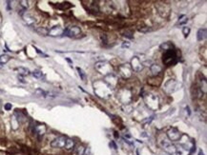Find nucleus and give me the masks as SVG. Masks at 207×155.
I'll use <instances>...</instances> for the list:
<instances>
[{
    "label": "nucleus",
    "mask_w": 207,
    "mask_h": 155,
    "mask_svg": "<svg viewBox=\"0 0 207 155\" xmlns=\"http://www.w3.org/2000/svg\"><path fill=\"white\" fill-rule=\"evenodd\" d=\"M123 35H124V36H126V37H128V38H131V39L134 37L133 32H130V31H126V32H123Z\"/></svg>",
    "instance_id": "34"
},
{
    "label": "nucleus",
    "mask_w": 207,
    "mask_h": 155,
    "mask_svg": "<svg viewBox=\"0 0 207 155\" xmlns=\"http://www.w3.org/2000/svg\"><path fill=\"white\" fill-rule=\"evenodd\" d=\"M104 81L108 84L111 88H116L118 84V79L117 77V75H115L114 73H110L108 75H106L104 78Z\"/></svg>",
    "instance_id": "11"
},
{
    "label": "nucleus",
    "mask_w": 207,
    "mask_h": 155,
    "mask_svg": "<svg viewBox=\"0 0 207 155\" xmlns=\"http://www.w3.org/2000/svg\"><path fill=\"white\" fill-rule=\"evenodd\" d=\"M64 35H67L69 37H78L81 35V30L79 27H76V26H73L66 30H64L63 32Z\"/></svg>",
    "instance_id": "8"
},
{
    "label": "nucleus",
    "mask_w": 207,
    "mask_h": 155,
    "mask_svg": "<svg viewBox=\"0 0 207 155\" xmlns=\"http://www.w3.org/2000/svg\"><path fill=\"white\" fill-rule=\"evenodd\" d=\"M143 99L145 101L147 107L152 109V111H156L159 108V101L158 96H156L155 94L152 93H147L143 95Z\"/></svg>",
    "instance_id": "2"
},
{
    "label": "nucleus",
    "mask_w": 207,
    "mask_h": 155,
    "mask_svg": "<svg viewBox=\"0 0 207 155\" xmlns=\"http://www.w3.org/2000/svg\"><path fill=\"white\" fill-rule=\"evenodd\" d=\"M160 83H161V78H159L158 76H153L152 78H149L148 79V84L151 85V86H159Z\"/></svg>",
    "instance_id": "17"
},
{
    "label": "nucleus",
    "mask_w": 207,
    "mask_h": 155,
    "mask_svg": "<svg viewBox=\"0 0 207 155\" xmlns=\"http://www.w3.org/2000/svg\"><path fill=\"white\" fill-rule=\"evenodd\" d=\"M20 3L22 4V6L24 7V8H27V7H28V1H21Z\"/></svg>",
    "instance_id": "36"
},
{
    "label": "nucleus",
    "mask_w": 207,
    "mask_h": 155,
    "mask_svg": "<svg viewBox=\"0 0 207 155\" xmlns=\"http://www.w3.org/2000/svg\"><path fill=\"white\" fill-rule=\"evenodd\" d=\"M11 128H13L14 130H16L17 128H19V122L17 118L15 117V115H13L11 118Z\"/></svg>",
    "instance_id": "20"
},
{
    "label": "nucleus",
    "mask_w": 207,
    "mask_h": 155,
    "mask_svg": "<svg viewBox=\"0 0 207 155\" xmlns=\"http://www.w3.org/2000/svg\"><path fill=\"white\" fill-rule=\"evenodd\" d=\"M18 71V73L21 75V76H27V75L30 74V70L27 69V68H23V67H19L16 69Z\"/></svg>",
    "instance_id": "21"
},
{
    "label": "nucleus",
    "mask_w": 207,
    "mask_h": 155,
    "mask_svg": "<svg viewBox=\"0 0 207 155\" xmlns=\"http://www.w3.org/2000/svg\"><path fill=\"white\" fill-rule=\"evenodd\" d=\"M64 30L60 27V26H55L48 32V35L50 36H60L63 35Z\"/></svg>",
    "instance_id": "14"
},
{
    "label": "nucleus",
    "mask_w": 207,
    "mask_h": 155,
    "mask_svg": "<svg viewBox=\"0 0 207 155\" xmlns=\"http://www.w3.org/2000/svg\"><path fill=\"white\" fill-rule=\"evenodd\" d=\"M206 38V29H201L198 32V40L202 41Z\"/></svg>",
    "instance_id": "22"
},
{
    "label": "nucleus",
    "mask_w": 207,
    "mask_h": 155,
    "mask_svg": "<svg viewBox=\"0 0 207 155\" xmlns=\"http://www.w3.org/2000/svg\"><path fill=\"white\" fill-rule=\"evenodd\" d=\"M36 31H37L38 33H40V35H48V32H49V31H47V30L44 29V28H39V29H37Z\"/></svg>",
    "instance_id": "31"
},
{
    "label": "nucleus",
    "mask_w": 207,
    "mask_h": 155,
    "mask_svg": "<svg viewBox=\"0 0 207 155\" xmlns=\"http://www.w3.org/2000/svg\"><path fill=\"white\" fill-rule=\"evenodd\" d=\"M85 151H86V149L83 146H81V145L76 147V154H78V155H84Z\"/></svg>",
    "instance_id": "25"
},
{
    "label": "nucleus",
    "mask_w": 207,
    "mask_h": 155,
    "mask_svg": "<svg viewBox=\"0 0 207 155\" xmlns=\"http://www.w3.org/2000/svg\"><path fill=\"white\" fill-rule=\"evenodd\" d=\"M84 155H90V154H86V153H84Z\"/></svg>",
    "instance_id": "38"
},
{
    "label": "nucleus",
    "mask_w": 207,
    "mask_h": 155,
    "mask_svg": "<svg viewBox=\"0 0 207 155\" xmlns=\"http://www.w3.org/2000/svg\"><path fill=\"white\" fill-rule=\"evenodd\" d=\"M94 90L98 97L107 98L112 94L113 88H111L104 80H98L94 83Z\"/></svg>",
    "instance_id": "1"
},
{
    "label": "nucleus",
    "mask_w": 207,
    "mask_h": 155,
    "mask_svg": "<svg viewBox=\"0 0 207 155\" xmlns=\"http://www.w3.org/2000/svg\"><path fill=\"white\" fill-rule=\"evenodd\" d=\"M36 94L38 96H43V97H47V92L42 90L41 89H37L36 90Z\"/></svg>",
    "instance_id": "26"
},
{
    "label": "nucleus",
    "mask_w": 207,
    "mask_h": 155,
    "mask_svg": "<svg viewBox=\"0 0 207 155\" xmlns=\"http://www.w3.org/2000/svg\"><path fill=\"white\" fill-rule=\"evenodd\" d=\"M178 59L179 58L177 55V51H176L174 49L166 51L163 54V63L165 64L166 66L174 65V64L177 63Z\"/></svg>",
    "instance_id": "3"
},
{
    "label": "nucleus",
    "mask_w": 207,
    "mask_h": 155,
    "mask_svg": "<svg viewBox=\"0 0 207 155\" xmlns=\"http://www.w3.org/2000/svg\"><path fill=\"white\" fill-rule=\"evenodd\" d=\"M131 68L134 71H137V73H139V71H141L143 70V64L141 63V61L139 60V58L137 57V56H135L132 60H131Z\"/></svg>",
    "instance_id": "9"
},
{
    "label": "nucleus",
    "mask_w": 207,
    "mask_h": 155,
    "mask_svg": "<svg viewBox=\"0 0 207 155\" xmlns=\"http://www.w3.org/2000/svg\"><path fill=\"white\" fill-rule=\"evenodd\" d=\"M10 59H11V57H10L9 55H7V54L0 55V65H4V64L8 63Z\"/></svg>",
    "instance_id": "23"
},
{
    "label": "nucleus",
    "mask_w": 207,
    "mask_h": 155,
    "mask_svg": "<svg viewBox=\"0 0 207 155\" xmlns=\"http://www.w3.org/2000/svg\"><path fill=\"white\" fill-rule=\"evenodd\" d=\"M201 92H203V93L205 94V93H206V88H207L205 78H203V80H201Z\"/></svg>",
    "instance_id": "27"
},
{
    "label": "nucleus",
    "mask_w": 207,
    "mask_h": 155,
    "mask_svg": "<svg viewBox=\"0 0 207 155\" xmlns=\"http://www.w3.org/2000/svg\"><path fill=\"white\" fill-rule=\"evenodd\" d=\"M34 131H36V133H37L38 135H44L45 132H46V127L44 125H36V126H34Z\"/></svg>",
    "instance_id": "18"
},
{
    "label": "nucleus",
    "mask_w": 207,
    "mask_h": 155,
    "mask_svg": "<svg viewBox=\"0 0 207 155\" xmlns=\"http://www.w3.org/2000/svg\"><path fill=\"white\" fill-rule=\"evenodd\" d=\"M139 31L141 32H147L149 31H151V28H149L148 26H144V27L139 28Z\"/></svg>",
    "instance_id": "32"
},
{
    "label": "nucleus",
    "mask_w": 207,
    "mask_h": 155,
    "mask_svg": "<svg viewBox=\"0 0 207 155\" xmlns=\"http://www.w3.org/2000/svg\"><path fill=\"white\" fill-rule=\"evenodd\" d=\"M182 32H183V35H184V36L187 37L190 33V28L189 27H184L182 30Z\"/></svg>",
    "instance_id": "33"
},
{
    "label": "nucleus",
    "mask_w": 207,
    "mask_h": 155,
    "mask_svg": "<svg viewBox=\"0 0 207 155\" xmlns=\"http://www.w3.org/2000/svg\"><path fill=\"white\" fill-rule=\"evenodd\" d=\"M95 70H97L98 73H100L101 74H104L105 76L110 73H113V68L112 65L110 63H107L105 61H99L95 64Z\"/></svg>",
    "instance_id": "5"
},
{
    "label": "nucleus",
    "mask_w": 207,
    "mask_h": 155,
    "mask_svg": "<svg viewBox=\"0 0 207 155\" xmlns=\"http://www.w3.org/2000/svg\"><path fill=\"white\" fill-rule=\"evenodd\" d=\"M160 49H161V50H165V51H168V50H171V49H173V45H172L171 43H169V42H166V43H164V44H162L161 46H160Z\"/></svg>",
    "instance_id": "24"
},
{
    "label": "nucleus",
    "mask_w": 207,
    "mask_h": 155,
    "mask_svg": "<svg viewBox=\"0 0 207 155\" xmlns=\"http://www.w3.org/2000/svg\"><path fill=\"white\" fill-rule=\"evenodd\" d=\"M118 71H120V74L121 75L122 78L129 79L132 77L133 70L129 64H122V65H120L118 66Z\"/></svg>",
    "instance_id": "7"
},
{
    "label": "nucleus",
    "mask_w": 207,
    "mask_h": 155,
    "mask_svg": "<svg viewBox=\"0 0 207 155\" xmlns=\"http://www.w3.org/2000/svg\"><path fill=\"white\" fill-rule=\"evenodd\" d=\"M75 141L71 138H66V142H65V149L67 150H71L75 147Z\"/></svg>",
    "instance_id": "19"
},
{
    "label": "nucleus",
    "mask_w": 207,
    "mask_h": 155,
    "mask_svg": "<svg viewBox=\"0 0 207 155\" xmlns=\"http://www.w3.org/2000/svg\"><path fill=\"white\" fill-rule=\"evenodd\" d=\"M65 142H66V138L63 137V136H60V137H57L53 140L51 146L53 147H56V149H62L65 147Z\"/></svg>",
    "instance_id": "13"
},
{
    "label": "nucleus",
    "mask_w": 207,
    "mask_h": 155,
    "mask_svg": "<svg viewBox=\"0 0 207 155\" xmlns=\"http://www.w3.org/2000/svg\"><path fill=\"white\" fill-rule=\"evenodd\" d=\"M33 75L36 78H41L42 77V71L39 70H36L33 71Z\"/></svg>",
    "instance_id": "30"
},
{
    "label": "nucleus",
    "mask_w": 207,
    "mask_h": 155,
    "mask_svg": "<svg viewBox=\"0 0 207 155\" xmlns=\"http://www.w3.org/2000/svg\"><path fill=\"white\" fill-rule=\"evenodd\" d=\"M187 20H188V18H187L186 16H181V17H179V25H183V24H185Z\"/></svg>",
    "instance_id": "29"
},
{
    "label": "nucleus",
    "mask_w": 207,
    "mask_h": 155,
    "mask_svg": "<svg viewBox=\"0 0 207 155\" xmlns=\"http://www.w3.org/2000/svg\"><path fill=\"white\" fill-rule=\"evenodd\" d=\"M156 10H158L159 14L161 17L166 18V17L169 16L170 12H171L169 5H167L163 2H156Z\"/></svg>",
    "instance_id": "6"
},
{
    "label": "nucleus",
    "mask_w": 207,
    "mask_h": 155,
    "mask_svg": "<svg viewBox=\"0 0 207 155\" xmlns=\"http://www.w3.org/2000/svg\"><path fill=\"white\" fill-rule=\"evenodd\" d=\"M22 17H23V20H24V22L28 26H33L36 22V19H34V17H33L29 13H24L22 16Z\"/></svg>",
    "instance_id": "15"
},
{
    "label": "nucleus",
    "mask_w": 207,
    "mask_h": 155,
    "mask_svg": "<svg viewBox=\"0 0 207 155\" xmlns=\"http://www.w3.org/2000/svg\"><path fill=\"white\" fill-rule=\"evenodd\" d=\"M117 99L120 100L122 104H129L133 100V93L129 89H120L117 92Z\"/></svg>",
    "instance_id": "4"
},
{
    "label": "nucleus",
    "mask_w": 207,
    "mask_h": 155,
    "mask_svg": "<svg viewBox=\"0 0 207 155\" xmlns=\"http://www.w3.org/2000/svg\"><path fill=\"white\" fill-rule=\"evenodd\" d=\"M130 47V43L129 42H124L122 44V48H129Z\"/></svg>",
    "instance_id": "37"
},
{
    "label": "nucleus",
    "mask_w": 207,
    "mask_h": 155,
    "mask_svg": "<svg viewBox=\"0 0 207 155\" xmlns=\"http://www.w3.org/2000/svg\"><path fill=\"white\" fill-rule=\"evenodd\" d=\"M150 70H151V73H153L154 76H158V75L162 71V67L158 65V64H153L150 68Z\"/></svg>",
    "instance_id": "16"
},
{
    "label": "nucleus",
    "mask_w": 207,
    "mask_h": 155,
    "mask_svg": "<svg viewBox=\"0 0 207 155\" xmlns=\"http://www.w3.org/2000/svg\"><path fill=\"white\" fill-rule=\"evenodd\" d=\"M177 87H178V83L175 80H172L171 79V80L168 81L165 84V86H164V90H165L166 93L171 94L177 90V89H178Z\"/></svg>",
    "instance_id": "12"
},
{
    "label": "nucleus",
    "mask_w": 207,
    "mask_h": 155,
    "mask_svg": "<svg viewBox=\"0 0 207 155\" xmlns=\"http://www.w3.org/2000/svg\"><path fill=\"white\" fill-rule=\"evenodd\" d=\"M5 109L6 111H10V109H11V104H10V103L6 104L5 105Z\"/></svg>",
    "instance_id": "35"
},
{
    "label": "nucleus",
    "mask_w": 207,
    "mask_h": 155,
    "mask_svg": "<svg viewBox=\"0 0 207 155\" xmlns=\"http://www.w3.org/2000/svg\"><path fill=\"white\" fill-rule=\"evenodd\" d=\"M76 70H78V74H79L80 78H81L83 81H86V74L84 73V71L80 69V68H78Z\"/></svg>",
    "instance_id": "28"
},
{
    "label": "nucleus",
    "mask_w": 207,
    "mask_h": 155,
    "mask_svg": "<svg viewBox=\"0 0 207 155\" xmlns=\"http://www.w3.org/2000/svg\"><path fill=\"white\" fill-rule=\"evenodd\" d=\"M182 134L176 128H170L167 131V137L170 141H179L181 138Z\"/></svg>",
    "instance_id": "10"
}]
</instances>
